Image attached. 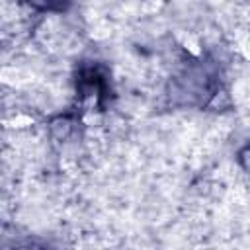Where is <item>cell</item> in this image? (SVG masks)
<instances>
[{"mask_svg": "<svg viewBox=\"0 0 250 250\" xmlns=\"http://www.w3.org/2000/svg\"><path fill=\"white\" fill-rule=\"evenodd\" d=\"M240 162H242V166H244L246 170H250V148H244V150L240 152Z\"/></svg>", "mask_w": 250, "mask_h": 250, "instance_id": "1", "label": "cell"}]
</instances>
